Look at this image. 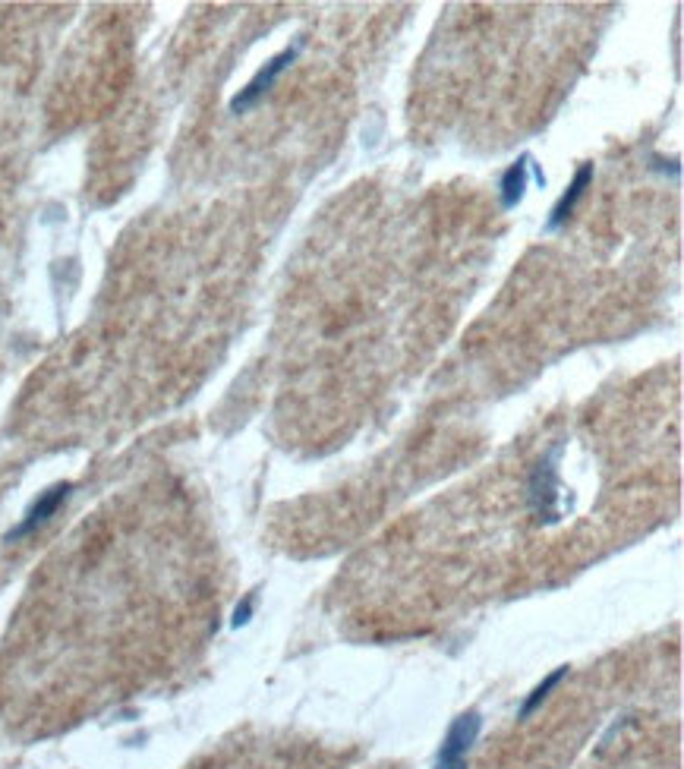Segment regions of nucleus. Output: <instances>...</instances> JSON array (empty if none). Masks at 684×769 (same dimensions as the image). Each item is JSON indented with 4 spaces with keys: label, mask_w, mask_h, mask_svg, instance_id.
I'll list each match as a JSON object with an SVG mask.
<instances>
[{
    "label": "nucleus",
    "mask_w": 684,
    "mask_h": 769,
    "mask_svg": "<svg viewBox=\"0 0 684 769\" xmlns=\"http://www.w3.org/2000/svg\"><path fill=\"white\" fill-rule=\"evenodd\" d=\"M565 675H568V669H555V672H552V675H549V678H546L543 684H536V688H533V694L527 697V703L521 706V716H530V713L536 710V706H540V703H543V700L549 697V691H552V688H555V684H558V681H562Z\"/></svg>",
    "instance_id": "423d86ee"
},
{
    "label": "nucleus",
    "mask_w": 684,
    "mask_h": 769,
    "mask_svg": "<svg viewBox=\"0 0 684 769\" xmlns=\"http://www.w3.org/2000/svg\"><path fill=\"white\" fill-rule=\"evenodd\" d=\"M70 492H73V483H57V486H51V489L41 492L35 502H32V508L26 511L23 521H19V524L7 533V543H16V539L32 536L38 527H45L51 517L60 511V505H64L67 498H70Z\"/></svg>",
    "instance_id": "f03ea898"
},
{
    "label": "nucleus",
    "mask_w": 684,
    "mask_h": 769,
    "mask_svg": "<svg viewBox=\"0 0 684 769\" xmlns=\"http://www.w3.org/2000/svg\"><path fill=\"white\" fill-rule=\"evenodd\" d=\"M524 190H527V158L511 164V168L505 171V177H502V205L505 209H514V205L524 199Z\"/></svg>",
    "instance_id": "39448f33"
},
{
    "label": "nucleus",
    "mask_w": 684,
    "mask_h": 769,
    "mask_svg": "<svg viewBox=\"0 0 684 769\" xmlns=\"http://www.w3.org/2000/svg\"><path fill=\"white\" fill-rule=\"evenodd\" d=\"M250 615H253V596L243 599V606H237V612H234V628L246 625V621H250Z\"/></svg>",
    "instance_id": "0eeeda50"
},
{
    "label": "nucleus",
    "mask_w": 684,
    "mask_h": 769,
    "mask_svg": "<svg viewBox=\"0 0 684 769\" xmlns=\"http://www.w3.org/2000/svg\"><path fill=\"white\" fill-rule=\"evenodd\" d=\"M480 729H483L480 713H464V716L454 719L448 725V732H445L435 769H467V754H470V747L476 744V738H480Z\"/></svg>",
    "instance_id": "f257e3e1"
},
{
    "label": "nucleus",
    "mask_w": 684,
    "mask_h": 769,
    "mask_svg": "<svg viewBox=\"0 0 684 769\" xmlns=\"http://www.w3.org/2000/svg\"><path fill=\"white\" fill-rule=\"evenodd\" d=\"M590 180H593V164H584V168L577 171V177H574V183L568 186V193L558 199V205L552 209V218H549V227H558L562 221H568V215L574 212V205H577V199L587 193V186H590Z\"/></svg>",
    "instance_id": "20e7f679"
},
{
    "label": "nucleus",
    "mask_w": 684,
    "mask_h": 769,
    "mask_svg": "<svg viewBox=\"0 0 684 769\" xmlns=\"http://www.w3.org/2000/svg\"><path fill=\"white\" fill-rule=\"evenodd\" d=\"M294 57H297V48H290V51H284V54H278V57L268 60V64H265V67L250 79V86H246V89L231 101V111H234V114L250 111V108L256 105V101H259L268 89L275 86V79H278L290 64H294Z\"/></svg>",
    "instance_id": "7ed1b4c3"
}]
</instances>
